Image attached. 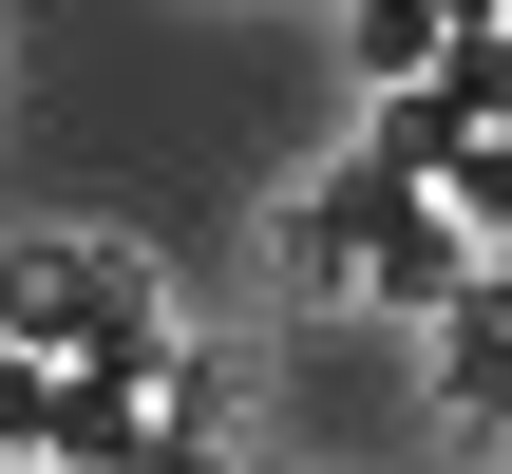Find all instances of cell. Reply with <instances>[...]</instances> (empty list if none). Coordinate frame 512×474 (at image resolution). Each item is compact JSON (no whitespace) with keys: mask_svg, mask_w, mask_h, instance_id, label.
<instances>
[{"mask_svg":"<svg viewBox=\"0 0 512 474\" xmlns=\"http://www.w3.org/2000/svg\"><path fill=\"white\" fill-rule=\"evenodd\" d=\"M418 399L456 456H512V266H475L437 323H418Z\"/></svg>","mask_w":512,"mask_h":474,"instance_id":"3","label":"cell"},{"mask_svg":"<svg viewBox=\"0 0 512 474\" xmlns=\"http://www.w3.org/2000/svg\"><path fill=\"white\" fill-rule=\"evenodd\" d=\"M266 266H285V304H342V323H437L494 247L456 228V190H399V171H304L285 209H266Z\"/></svg>","mask_w":512,"mask_h":474,"instance_id":"1","label":"cell"},{"mask_svg":"<svg viewBox=\"0 0 512 474\" xmlns=\"http://www.w3.org/2000/svg\"><path fill=\"white\" fill-rule=\"evenodd\" d=\"M456 228H512V133H475V152H456Z\"/></svg>","mask_w":512,"mask_h":474,"instance_id":"5","label":"cell"},{"mask_svg":"<svg viewBox=\"0 0 512 474\" xmlns=\"http://www.w3.org/2000/svg\"><path fill=\"white\" fill-rule=\"evenodd\" d=\"M38 437H57V361H19V342H0V474L38 456Z\"/></svg>","mask_w":512,"mask_h":474,"instance_id":"4","label":"cell"},{"mask_svg":"<svg viewBox=\"0 0 512 474\" xmlns=\"http://www.w3.org/2000/svg\"><path fill=\"white\" fill-rule=\"evenodd\" d=\"M0 342L57 361V380H152L190 323H171L152 247H114V228H19V247H0Z\"/></svg>","mask_w":512,"mask_h":474,"instance_id":"2","label":"cell"},{"mask_svg":"<svg viewBox=\"0 0 512 474\" xmlns=\"http://www.w3.org/2000/svg\"><path fill=\"white\" fill-rule=\"evenodd\" d=\"M19 474H57V456H19Z\"/></svg>","mask_w":512,"mask_h":474,"instance_id":"6","label":"cell"}]
</instances>
